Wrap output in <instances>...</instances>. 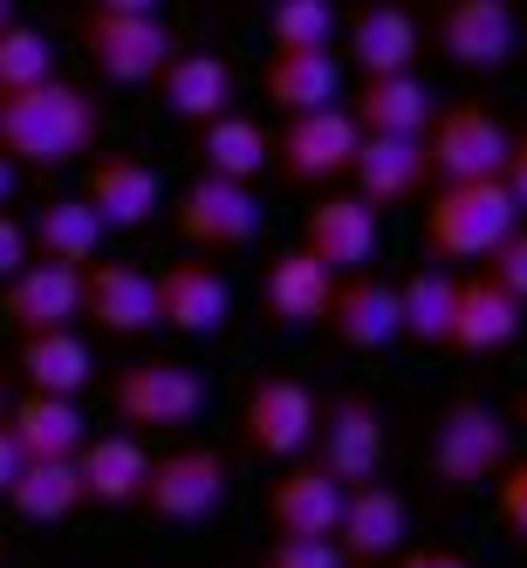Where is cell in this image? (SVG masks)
Returning a JSON list of instances; mask_svg holds the SVG:
<instances>
[{"label": "cell", "instance_id": "277c9868", "mask_svg": "<svg viewBox=\"0 0 527 568\" xmlns=\"http://www.w3.org/2000/svg\"><path fill=\"white\" fill-rule=\"evenodd\" d=\"M226 494H233V459L220 445H172L165 459L144 466V486L131 507H144L165 527H199L226 507Z\"/></svg>", "mask_w": 527, "mask_h": 568}, {"label": "cell", "instance_id": "681fc988", "mask_svg": "<svg viewBox=\"0 0 527 568\" xmlns=\"http://www.w3.org/2000/svg\"><path fill=\"white\" fill-rule=\"evenodd\" d=\"M520 42H527V21H520Z\"/></svg>", "mask_w": 527, "mask_h": 568}, {"label": "cell", "instance_id": "b9f144b4", "mask_svg": "<svg viewBox=\"0 0 527 568\" xmlns=\"http://www.w3.org/2000/svg\"><path fill=\"white\" fill-rule=\"evenodd\" d=\"M397 568H473L459 548H397Z\"/></svg>", "mask_w": 527, "mask_h": 568}, {"label": "cell", "instance_id": "5bb4252c", "mask_svg": "<svg viewBox=\"0 0 527 568\" xmlns=\"http://www.w3.org/2000/svg\"><path fill=\"white\" fill-rule=\"evenodd\" d=\"M151 295H158V322L192 343L220 336L233 322V281L213 261H172L165 274H151Z\"/></svg>", "mask_w": 527, "mask_h": 568}, {"label": "cell", "instance_id": "ee69618b", "mask_svg": "<svg viewBox=\"0 0 527 568\" xmlns=\"http://www.w3.org/2000/svg\"><path fill=\"white\" fill-rule=\"evenodd\" d=\"M83 8H103V14H158L165 0H83Z\"/></svg>", "mask_w": 527, "mask_h": 568}, {"label": "cell", "instance_id": "d6a6232c", "mask_svg": "<svg viewBox=\"0 0 527 568\" xmlns=\"http://www.w3.org/2000/svg\"><path fill=\"white\" fill-rule=\"evenodd\" d=\"M8 507L34 527H62L83 507V473H75V459H21V473L8 486Z\"/></svg>", "mask_w": 527, "mask_h": 568}, {"label": "cell", "instance_id": "7402d4cb", "mask_svg": "<svg viewBox=\"0 0 527 568\" xmlns=\"http://www.w3.org/2000/svg\"><path fill=\"white\" fill-rule=\"evenodd\" d=\"M343 514V479H330L315 459H281L267 479V527L274 535H336Z\"/></svg>", "mask_w": 527, "mask_h": 568}, {"label": "cell", "instance_id": "60d3db41", "mask_svg": "<svg viewBox=\"0 0 527 568\" xmlns=\"http://www.w3.org/2000/svg\"><path fill=\"white\" fill-rule=\"evenodd\" d=\"M500 179H507V192H514V206L527 213V131H514V151H507Z\"/></svg>", "mask_w": 527, "mask_h": 568}, {"label": "cell", "instance_id": "c3c4849f", "mask_svg": "<svg viewBox=\"0 0 527 568\" xmlns=\"http://www.w3.org/2000/svg\"><path fill=\"white\" fill-rule=\"evenodd\" d=\"M0 397H8V371H0Z\"/></svg>", "mask_w": 527, "mask_h": 568}, {"label": "cell", "instance_id": "f1b7e54d", "mask_svg": "<svg viewBox=\"0 0 527 568\" xmlns=\"http://www.w3.org/2000/svg\"><path fill=\"white\" fill-rule=\"evenodd\" d=\"M418 21L412 8H397V0H371V8L349 14V42L343 55L363 69V75H391V69H412L418 62Z\"/></svg>", "mask_w": 527, "mask_h": 568}, {"label": "cell", "instance_id": "f6af8a7d", "mask_svg": "<svg viewBox=\"0 0 527 568\" xmlns=\"http://www.w3.org/2000/svg\"><path fill=\"white\" fill-rule=\"evenodd\" d=\"M14 192H21V165H14V158H0V213L14 206Z\"/></svg>", "mask_w": 527, "mask_h": 568}, {"label": "cell", "instance_id": "e575fe53", "mask_svg": "<svg viewBox=\"0 0 527 568\" xmlns=\"http://www.w3.org/2000/svg\"><path fill=\"white\" fill-rule=\"evenodd\" d=\"M49 75H55V42L34 21L14 14L8 28H0V97L28 90V83H49Z\"/></svg>", "mask_w": 527, "mask_h": 568}, {"label": "cell", "instance_id": "1f68e13d", "mask_svg": "<svg viewBox=\"0 0 527 568\" xmlns=\"http://www.w3.org/2000/svg\"><path fill=\"white\" fill-rule=\"evenodd\" d=\"M192 151H199V172H213V179L254 185L267 172V131L254 124V116H240V110H220L213 124H199Z\"/></svg>", "mask_w": 527, "mask_h": 568}, {"label": "cell", "instance_id": "7c38bea8", "mask_svg": "<svg viewBox=\"0 0 527 568\" xmlns=\"http://www.w3.org/2000/svg\"><path fill=\"white\" fill-rule=\"evenodd\" d=\"M0 315H8L21 336L75 329V322H83V267H62V261H34L28 254L8 281H0Z\"/></svg>", "mask_w": 527, "mask_h": 568}, {"label": "cell", "instance_id": "7bdbcfd3", "mask_svg": "<svg viewBox=\"0 0 527 568\" xmlns=\"http://www.w3.org/2000/svg\"><path fill=\"white\" fill-rule=\"evenodd\" d=\"M14 473H21V445H14L8 418H0V500H8V486H14Z\"/></svg>", "mask_w": 527, "mask_h": 568}, {"label": "cell", "instance_id": "4dcf8cb0", "mask_svg": "<svg viewBox=\"0 0 527 568\" xmlns=\"http://www.w3.org/2000/svg\"><path fill=\"white\" fill-rule=\"evenodd\" d=\"M14 377L28 390H55V397H83L90 377H97V356L75 329H42V336H21V356H14Z\"/></svg>", "mask_w": 527, "mask_h": 568}, {"label": "cell", "instance_id": "f546056e", "mask_svg": "<svg viewBox=\"0 0 527 568\" xmlns=\"http://www.w3.org/2000/svg\"><path fill=\"white\" fill-rule=\"evenodd\" d=\"M103 240H110V226L97 220V206L83 192H75V199H49V206H34V220H28V254L34 261L90 267L103 254Z\"/></svg>", "mask_w": 527, "mask_h": 568}, {"label": "cell", "instance_id": "d4e9b609", "mask_svg": "<svg viewBox=\"0 0 527 568\" xmlns=\"http://www.w3.org/2000/svg\"><path fill=\"white\" fill-rule=\"evenodd\" d=\"M432 90L418 83L412 69H391V75H363L356 97H349V116H356V131H371V138H425L432 124Z\"/></svg>", "mask_w": 527, "mask_h": 568}, {"label": "cell", "instance_id": "8fae6325", "mask_svg": "<svg viewBox=\"0 0 527 568\" xmlns=\"http://www.w3.org/2000/svg\"><path fill=\"white\" fill-rule=\"evenodd\" d=\"M172 220L185 233V247H199V254H240V247H254V233H261V199H254V185H240V179L199 172L172 199Z\"/></svg>", "mask_w": 527, "mask_h": 568}, {"label": "cell", "instance_id": "ba28073f", "mask_svg": "<svg viewBox=\"0 0 527 568\" xmlns=\"http://www.w3.org/2000/svg\"><path fill=\"white\" fill-rule=\"evenodd\" d=\"M315 390L302 377H274L261 371L247 384V397H240V453L254 459H302L308 453V432H315Z\"/></svg>", "mask_w": 527, "mask_h": 568}, {"label": "cell", "instance_id": "ffe728a7", "mask_svg": "<svg viewBox=\"0 0 527 568\" xmlns=\"http://www.w3.org/2000/svg\"><path fill=\"white\" fill-rule=\"evenodd\" d=\"M520 322H527V302H514L486 267H473V274H459L445 349H459V356H500V349L520 336Z\"/></svg>", "mask_w": 527, "mask_h": 568}, {"label": "cell", "instance_id": "74e56055", "mask_svg": "<svg viewBox=\"0 0 527 568\" xmlns=\"http://www.w3.org/2000/svg\"><path fill=\"white\" fill-rule=\"evenodd\" d=\"M494 507H500V527L527 548V459H507L500 479H494Z\"/></svg>", "mask_w": 527, "mask_h": 568}, {"label": "cell", "instance_id": "ab89813d", "mask_svg": "<svg viewBox=\"0 0 527 568\" xmlns=\"http://www.w3.org/2000/svg\"><path fill=\"white\" fill-rule=\"evenodd\" d=\"M21 261H28V220L0 213V281H8V274H14Z\"/></svg>", "mask_w": 527, "mask_h": 568}, {"label": "cell", "instance_id": "d590c367", "mask_svg": "<svg viewBox=\"0 0 527 568\" xmlns=\"http://www.w3.org/2000/svg\"><path fill=\"white\" fill-rule=\"evenodd\" d=\"M330 34H336V0H274L267 8L274 49H330Z\"/></svg>", "mask_w": 527, "mask_h": 568}, {"label": "cell", "instance_id": "6da1fadb", "mask_svg": "<svg viewBox=\"0 0 527 568\" xmlns=\"http://www.w3.org/2000/svg\"><path fill=\"white\" fill-rule=\"evenodd\" d=\"M103 110L83 83H28L0 97V158H14L21 172H49V165H75L97 151Z\"/></svg>", "mask_w": 527, "mask_h": 568}, {"label": "cell", "instance_id": "ac0fdd59", "mask_svg": "<svg viewBox=\"0 0 527 568\" xmlns=\"http://www.w3.org/2000/svg\"><path fill=\"white\" fill-rule=\"evenodd\" d=\"M404 535H412V507H404V494L397 486H384V479H363V486H343V514H336V548H343V561H384V555H397L404 548Z\"/></svg>", "mask_w": 527, "mask_h": 568}, {"label": "cell", "instance_id": "7dc6e473", "mask_svg": "<svg viewBox=\"0 0 527 568\" xmlns=\"http://www.w3.org/2000/svg\"><path fill=\"white\" fill-rule=\"evenodd\" d=\"M14 21V0H0V28H8Z\"/></svg>", "mask_w": 527, "mask_h": 568}, {"label": "cell", "instance_id": "4316f807", "mask_svg": "<svg viewBox=\"0 0 527 568\" xmlns=\"http://www.w3.org/2000/svg\"><path fill=\"white\" fill-rule=\"evenodd\" d=\"M21 445V459H75L90 438V418L75 397H55V390H28L14 412H0Z\"/></svg>", "mask_w": 527, "mask_h": 568}, {"label": "cell", "instance_id": "30bf717a", "mask_svg": "<svg viewBox=\"0 0 527 568\" xmlns=\"http://www.w3.org/2000/svg\"><path fill=\"white\" fill-rule=\"evenodd\" d=\"M507 151H514V131H507L486 103L432 110V124H425V165H432V185H438V179H500Z\"/></svg>", "mask_w": 527, "mask_h": 568}, {"label": "cell", "instance_id": "83f0119b", "mask_svg": "<svg viewBox=\"0 0 527 568\" xmlns=\"http://www.w3.org/2000/svg\"><path fill=\"white\" fill-rule=\"evenodd\" d=\"M151 453L138 445V432H90L83 453H75V473H83V507H131L144 486Z\"/></svg>", "mask_w": 527, "mask_h": 568}, {"label": "cell", "instance_id": "cb8c5ba5", "mask_svg": "<svg viewBox=\"0 0 527 568\" xmlns=\"http://www.w3.org/2000/svg\"><path fill=\"white\" fill-rule=\"evenodd\" d=\"M233 97H240V75H233V62L226 55H206V49H172V62L158 69V103H165L179 124H213L220 110H233Z\"/></svg>", "mask_w": 527, "mask_h": 568}, {"label": "cell", "instance_id": "9a60e30c", "mask_svg": "<svg viewBox=\"0 0 527 568\" xmlns=\"http://www.w3.org/2000/svg\"><path fill=\"white\" fill-rule=\"evenodd\" d=\"M83 199L97 206V220L110 233H138L165 206V179H158V165H144L131 151H97L90 172H83Z\"/></svg>", "mask_w": 527, "mask_h": 568}, {"label": "cell", "instance_id": "d6986e66", "mask_svg": "<svg viewBox=\"0 0 527 568\" xmlns=\"http://www.w3.org/2000/svg\"><path fill=\"white\" fill-rule=\"evenodd\" d=\"M330 288H336V274L322 267L302 240H295V247H274L267 267H261V315H267V329H315L322 308H330Z\"/></svg>", "mask_w": 527, "mask_h": 568}, {"label": "cell", "instance_id": "44dd1931", "mask_svg": "<svg viewBox=\"0 0 527 568\" xmlns=\"http://www.w3.org/2000/svg\"><path fill=\"white\" fill-rule=\"evenodd\" d=\"M83 322H97L103 336H144L158 329V295L151 274L138 261H90L83 267Z\"/></svg>", "mask_w": 527, "mask_h": 568}, {"label": "cell", "instance_id": "8992f818", "mask_svg": "<svg viewBox=\"0 0 527 568\" xmlns=\"http://www.w3.org/2000/svg\"><path fill=\"white\" fill-rule=\"evenodd\" d=\"M384 453H391V425L377 412V397L363 390H336L330 404H315V432H308V459L343 479V486H363L384 473Z\"/></svg>", "mask_w": 527, "mask_h": 568}, {"label": "cell", "instance_id": "f907efd6", "mask_svg": "<svg viewBox=\"0 0 527 568\" xmlns=\"http://www.w3.org/2000/svg\"><path fill=\"white\" fill-rule=\"evenodd\" d=\"M514 8H527V0H514Z\"/></svg>", "mask_w": 527, "mask_h": 568}, {"label": "cell", "instance_id": "f35d334b", "mask_svg": "<svg viewBox=\"0 0 527 568\" xmlns=\"http://www.w3.org/2000/svg\"><path fill=\"white\" fill-rule=\"evenodd\" d=\"M486 274H494L514 302H527V226H514V233L500 240V247L486 254Z\"/></svg>", "mask_w": 527, "mask_h": 568}, {"label": "cell", "instance_id": "4fadbf2b", "mask_svg": "<svg viewBox=\"0 0 527 568\" xmlns=\"http://www.w3.org/2000/svg\"><path fill=\"white\" fill-rule=\"evenodd\" d=\"M377 240H384V213L356 192H322L308 220H302V247L330 267V274H356L377 261Z\"/></svg>", "mask_w": 527, "mask_h": 568}, {"label": "cell", "instance_id": "2e32d148", "mask_svg": "<svg viewBox=\"0 0 527 568\" xmlns=\"http://www.w3.org/2000/svg\"><path fill=\"white\" fill-rule=\"evenodd\" d=\"M520 49L514 0H445L438 14V55L453 69H507Z\"/></svg>", "mask_w": 527, "mask_h": 568}, {"label": "cell", "instance_id": "5b68a950", "mask_svg": "<svg viewBox=\"0 0 527 568\" xmlns=\"http://www.w3.org/2000/svg\"><path fill=\"white\" fill-rule=\"evenodd\" d=\"M110 412L131 432H179L206 412V377L185 356H138L110 377Z\"/></svg>", "mask_w": 527, "mask_h": 568}, {"label": "cell", "instance_id": "484cf974", "mask_svg": "<svg viewBox=\"0 0 527 568\" xmlns=\"http://www.w3.org/2000/svg\"><path fill=\"white\" fill-rule=\"evenodd\" d=\"M261 97H267L281 116L322 110V103H336V97H343V62H336L330 49H267Z\"/></svg>", "mask_w": 527, "mask_h": 568}, {"label": "cell", "instance_id": "3957f363", "mask_svg": "<svg viewBox=\"0 0 527 568\" xmlns=\"http://www.w3.org/2000/svg\"><path fill=\"white\" fill-rule=\"evenodd\" d=\"M514 459L507 445V418L494 412L486 397H445L438 418L425 432V466H432V486H445L453 500H473L500 479V466Z\"/></svg>", "mask_w": 527, "mask_h": 568}, {"label": "cell", "instance_id": "e0dca14e", "mask_svg": "<svg viewBox=\"0 0 527 568\" xmlns=\"http://www.w3.org/2000/svg\"><path fill=\"white\" fill-rule=\"evenodd\" d=\"M322 322H330V336H336L343 349H391V343H404V322H397V281H384V274H371V267L336 274Z\"/></svg>", "mask_w": 527, "mask_h": 568}, {"label": "cell", "instance_id": "8d00e7d4", "mask_svg": "<svg viewBox=\"0 0 527 568\" xmlns=\"http://www.w3.org/2000/svg\"><path fill=\"white\" fill-rule=\"evenodd\" d=\"M261 568H349V561H343V548L330 535H281L261 555Z\"/></svg>", "mask_w": 527, "mask_h": 568}, {"label": "cell", "instance_id": "52a82bcc", "mask_svg": "<svg viewBox=\"0 0 527 568\" xmlns=\"http://www.w3.org/2000/svg\"><path fill=\"white\" fill-rule=\"evenodd\" d=\"M356 144H363V131H356L349 103H322L302 116H281V131L267 138V165L288 185H336V179H349Z\"/></svg>", "mask_w": 527, "mask_h": 568}, {"label": "cell", "instance_id": "9c48e42d", "mask_svg": "<svg viewBox=\"0 0 527 568\" xmlns=\"http://www.w3.org/2000/svg\"><path fill=\"white\" fill-rule=\"evenodd\" d=\"M75 34H83L97 75H103V83H116V90H144V83H158V69L172 62V28L158 21V14H103V8H83Z\"/></svg>", "mask_w": 527, "mask_h": 568}, {"label": "cell", "instance_id": "836d02e7", "mask_svg": "<svg viewBox=\"0 0 527 568\" xmlns=\"http://www.w3.org/2000/svg\"><path fill=\"white\" fill-rule=\"evenodd\" d=\"M453 295H459V274L445 267V261L404 274V281H397V322H404V343L438 349L445 329H453Z\"/></svg>", "mask_w": 527, "mask_h": 568}, {"label": "cell", "instance_id": "603a6c76", "mask_svg": "<svg viewBox=\"0 0 527 568\" xmlns=\"http://www.w3.org/2000/svg\"><path fill=\"white\" fill-rule=\"evenodd\" d=\"M349 185H356V199H371L377 213L404 206V199H418L432 185L425 138H371V131H363V144L349 158Z\"/></svg>", "mask_w": 527, "mask_h": 568}, {"label": "cell", "instance_id": "7a4b0ae2", "mask_svg": "<svg viewBox=\"0 0 527 568\" xmlns=\"http://www.w3.org/2000/svg\"><path fill=\"white\" fill-rule=\"evenodd\" d=\"M520 220L527 213L514 206L507 179H438L432 199H425L418 233H425V254L432 261L459 267V261H486Z\"/></svg>", "mask_w": 527, "mask_h": 568}, {"label": "cell", "instance_id": "bcb514c9", "mask_svg": "<svg viewBox=\"0 0 527 568\" xmlns=\"http://www.w3.org/2000/svg\"><path fill=\"white\" fill-rule=\"evenodd\" d=\"M514 418H520V425H527V390H520V397H514Z\"/></svg>", "mask_w": 527, "mask_h": 568}]
</instances>
